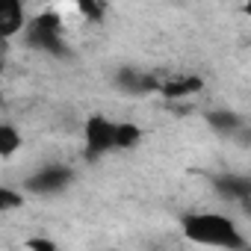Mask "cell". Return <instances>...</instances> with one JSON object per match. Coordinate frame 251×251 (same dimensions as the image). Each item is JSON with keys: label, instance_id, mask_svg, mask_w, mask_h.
Masks as SVG:
<instances>
[{"label": "cell", "instance_id": "14", "mask_svg": "<svg viewBox=\"0 0 251 251\" xmlns=\"http://www.w3.org/2000/svg\"><path fill=\"white\" fill-rule=\"evenodd\" d=\"M245 15L251 18V0H245Z\"/></svg>", "mask_w": 251, "mask_h": 251}, {"label": "cell", "instance_id": "1", "mask_svg": "<svg viewBox=\"0 0 251 251\" xmlns=\"http://www.w3.org/2000/svg\"><path fill=\"white\" fill-rule=\"evenodd\" d=\"M183 227V236L189 242H198V245H213V248H248L245 236L236 230V222L225 213H213V210H204V213H189L183 216L180 222Z\"/></svg>", "mask_w": 251, "mask_h": 251}, {"label": "cell", "instance_id": "7", "mask_svg": "<svg viewBox=\"0 0 251 251\" xmlns=\"http://www.w3.org/2000/svg\"><path fill=\"white\" fill-rule=\"evenodd\" d=\"M204 89V80L198 74H175V77H166L160 80V95L169 98V100H183V98H192Z\"/></svg>", "mask_w": 251, "mask_h": 251}, {"label": "cell", "instance_id": "6", "mask_svg": "<svg viewBox=\"0 0 251 251\" xmlns=\"http://www.w3.org/2000/svg\"><path fill=\"white\" fill-rule=\"evenodd\" d=\"M115 86L121 92H127V95H151V92H160V80L148 71H139V68H121L115 74Z\"/></svg>", "mask_w": 251, "mask_h": 251}, {"label": "cell", "instance_id": "5", "mask_svg": "<svg viewBox=\"0 0 251 251\" xmlns=\"http://www.w3.org/2000/svg\"><path fill=\"white\" fill-rule=\"evenodd\" d=\"M213 189L233 204H242L245 210H251V177L248 175H236V172H225L213 177Z\"/></svg>", "mask_w": 251, "mask_h": 251}, {"label": "cell", "instance_id": "9", "mask_svg": "<svg viewBox=\"0 0 251 251\" xmlns=\"http://www.w3.org/2000/svg\"><path fill=\"white\" fill-rule=\"evenodd\" d=\"M207 124L213 127V133H219V136H233V133L242 130V118L236 112H230V109H213V112H207Z\"/></svg>", "mask_w": 251, "mask_h": 251}, {"label": "cell", "instance_id": "12", "mask_svg": "<svg viewBox=\"0 0 251 251\" xmlns=\"http://www.w3.org/2000/svg\"><path fill=\"white\" fill-rule=\"evenodd\" d=\"M18 207H24V192H18V189H12V186H0V210H18Z\"/></svg>", "mask_w": 251, "mask_h": 251}, {"label": "cell", "instance_id": "8", "mask_svg": "<svg viewBox=\"0 0 251 251\" xmlns=\"http://www.w3.org/2000/svg\"><path fill=\"white\" fill-rule=\"evenodd\" d=\"M27 21L30 18L24 15V0H0V39L24 33Z\"/></svg>", "mask_w": 251, "mask_h": 251}, {"label": "cell", "instance_id": "11", "mask_svg": "<svg viewBox=\"0 0 251 251\" xmlns=\"http://www.w3.org/2000/svg\"><path fill=\"white\" fill-rule=\"evenodd\" d=\"M24 145V139H21V133H18V127L15 124H0V157L3 160H9L18 148Z\"/></svg>", "mask_w": 251, "mask_h": 251}, {"label": "cell", "instance_id": "4", "mask_svg": "<svg viewBox=\"0 0 251 251\" xmlns=\"http://www.w3.org/2000/svg\"><path fill=\"white\" fill-rule=\"evenodd\" d=\"M71 180H74V172L68 169V166H59V163H50V166H45V169H39V172H33L30 177H27V192H36V195H56V192H62V189H68L71 186Z\"/></svg>", "mask_w": 251, "mask_h": 251}, {"label": "cell", "instance_id": "13", "mask_svg": "<svg viewBox=\"0 0 251 251\" xmlns=\"http://www.w3.org/2000/svg\"><path fill=\"white\" fill-rule=\"evenodd\" d=\"M27 248H42V251H53L56 242L53 239H27Z\"/></svg>", "mask_w": 251, "mask_h": 251}, {"label": "cell", "instance_id": "3", "mask_svg": "<svg viewBox=\"0 0 251 251\" xmlns=\"http://www.w3.org/2000/svg\"><path fill=\"white\" fill-rule=\"evenodd\" d=\"M109 151H118L115 121H109L106 115H89L83 124V157L89 163H95Z\"/></svg>", "mask_w": 251, "mask_h": 251}, {"label": "cell", "instance_id": "10", "mask_svg": "<svg viewBox=\"0 0 251 251\" xmlns=\"http://www.w3.org/2000/svg\"><path fill=\"white\" fill-rule=\"evenodd\" d=\"M115 142L118 151H130L142 142V127L136 121H115Z\"/></svg>", "mask_w": 251, "mask_h": 251}, {"label": "cell", "instance_id": "2", "mask_svg": "<svg viewBox=\"0 0 251 251\" xmlns=\"http://www.w3.org/2000/svg\"><path fill=\"white\" fill-rule=\"evenodd\" d=\"M24 39L30 48L48 53V56H68V45L62 39V21L56 12H39L27 21Z\"/></svg>", "mask_w": 251, "mask_h": 251}]
</instances>
